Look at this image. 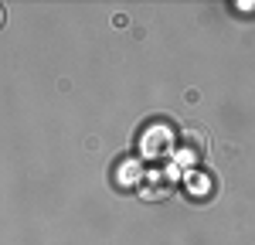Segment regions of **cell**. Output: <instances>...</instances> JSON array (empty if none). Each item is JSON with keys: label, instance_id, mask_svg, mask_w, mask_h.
<instances>
[{"label": "cell", "instance_id": "obj_1", "mask_svg": "<svg viewBox=\"0 0 255 245\" xmlns=\"http://www.w3.org/2000/svg\"><path fill=\"white\" fill-rule=\"evenodd\" d=\"M170 143H174V140L167 136V129H163V126H153V129L143 136V153H146L150 146H157V150H153V157H163V153L170 150Z\"/></svg>", "mask_w": 255, "mask_h": 245}, {"label": "cell", "instance_id": "obj_2", "mask_svg": "<svg viewBox=\"0 0 255 245\" xmlns=\"http://www.w3.org/2000/svg\"><path fill=\"white\" fill-rule=\"evenodd\" d=\"M204 146H208V136L204 133H197V129H184V150L187 153H204Z\"/></svg>", "mask_w": 255, "mask_h": 245}, {"label": "cell", "instance_id": "obj_3", "mask_svg": "<svg viewBox=\"0 0 255 245\" xmlns=\"http://www.w3.org/2000/svg\"><path fill=\"white\" fill-rule=\"evenodd\" d=\"M3 17H7V14H3V7H0V27H3Z\"/></svg>", "mask_w": 255, "mask_h": 245}]
</instances>
